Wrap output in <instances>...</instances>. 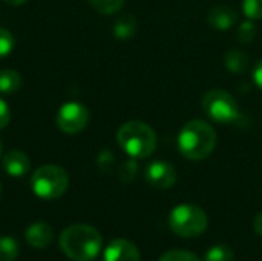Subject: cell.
<instances>
[{
    "instance_id": "28",
    "label": "cell",
    "mask_w": 262,
    "mask_h": 261,
    "mask_svg": "<svg viewBox=\"0 0 262 261\" xmlns=\"http://www.w3.org/2000/svg\"><path fill=\"white\" fill-rule=\"evenodd\" d=\"M8 5H12V6H18V5H23V3H26L28 0H5Z\"/></svg>"
},
{
    "instance_id": "27",
    "label": "cell",
    "mask_w": 262,
    "mask_h": 261,
    "mask_svg": "<svg viewBox=\"0 0 262 261\" xmlns=\"http://www.w3.org/2000/svg\"><path fill=\"white\" fill-rule=\"evenodd\" d=\"M253 228H255V232L262 237V212H259L258 215H256V218H255V222H253Z\"/></svg>"
},
{
    "instance_id": "22",
    "label": "cell",
    "mask_w": 262,
    "mask_h": 261,
    "mask_svg": "<svg viewBox=\"0 0 262 261\" xmlns=\"http://www.w3.org/2000/svg\"><path fill=\"white\" fill-rule=\"evenodd\" d=\"M14 49V37L12 34L5 29V28H0V58L9 55Z\"/></svg>"
},
{
    "instance_id": "29",
    "label": "cell",
    "mask_w": 262,
    "mask_h": 261,
    "mask_svg": "<svg viewBox=\"0 0 262 261\" xmlns=\"http://www.w3.org/2000/svg\"><path fill=\"white\" fill-rule=\"evenodd\" d=\"M0 155H2V142H0Z\"/></svg>"
},
{
    "instance_id": "13",
    "label": "cell",
    "mask_w": 262,
    "mask_h": 261,
    "mask_svg": "<svg viewBox=\"0 0 262 261\" xmlns=\"http://www.w3.org/2000/svg\"><path fill=\"white\" fill-rule=\"evenodd\" d=\"M137 32V20L130 14L120 15L114 23V35L118 40H129Z\"/></svg>"
},
{
    "instance_id": "5",
    "label": "cell",
    "mask_w": 262,
    "mask_h": 261,
    "mask_svg": "<svg viewBox=\"0 0 262 261\" xmlns=\"http://www.w3.org/2000/svg\"><path fill=\"white\" fill-rule=\"evenodd\" d=\"M69 186V177L66 171L55 165H46L38 168L32 178V192L43 200H54L61 197Z\"/></svg>"
},
{
    "instance_id": "26",
    "label": "cell",
    "mask_w": 262,
    "mask_h": 261,
    "mask_svg": "<svg viewBox=\"0 0 262 261\" xmlns=\"http://www.w3.org/2000/svg\"><path fill=\"white\" fill-rule=\"evenodd\" d=\"M253 80H255L256 86L262 91V58L255 65V69H253Z\"/></svg>"
},
{
    "instance_id": "12",
    "label": "cell",
    "mask_w": 262,
    "mask_h": 261,
    "mask_svg": "<svg viewBox=\"0 0 262 261\" xmlns=\"http://www.w3.org/2000/svg\"><path fill=\"white\" fill-rule=\"evenodd\" d=\"M25 238H26V243L29 246L37 248V249H43V248L51 245V242L54 238V232L48 223L40 222V223H34L28 228Z\"/></svg>"
},
{
    "instance_id": "8",
    "label": "cell",
    "mask_w": 262,
    "mask_h": 261,
    "mask_svg": "<svg viewBox=\"0 0 262 261\" xmlns=\"http://www.w3.org/2000/svg\"><path fill=\"white\" fill-rule=\"evenodd\" d=\"M146 182L155 189H169L177 183L175 168L164 160H155L146 168Z\"/></svg>"
},
{
    "instance_id": "4",
    "label": "cell",
    "mask_w": 262,
    "mask_h": 261,
    "mask_svg": "<svg viewBox=\"0 0 262 261\" xmlns=\"http://www.w3.org/2000/svg\"><path fill=\"white\" fill-rule=\"evenodd\" d=\"M207 215L196 205H180L172 209L169 215V226L173 234L183 238H195L206 232Z\"/></svg>"
},
{
    "instance_id": "23",
    "label": "cell",
    "mask_w": 262,
    "mask_h": 261,
    "mask_svg": "<svg viewBox=\"0 0 262 261\" xmlns=\"http://www.w3.org/2000/svg\"><path fill=\"white\" fill-rule=\"evenodd\" d=\"M137 174V163L134 160H129L126 163H123L121 169H120V177L123 182H130Z\"/></svg>"
},
{
    "instance_id": "6",
    "label": "cell",
    "mask_w": 262,
    "mask_h": 261,
    "mask_svg": "<svg viewBox=\"0 0 262 261\" xmlns=\"http://www.w3.org/2000/svg\"><path fill=\"white\" fill-rule=\"evenodd\" d=\"M201 106L206 115L218 125H232L241 117L235 97L223 89H212L206 92Z\"/></svg>"
},
{
    "instance_id": "18",
    "label": "cell",
    "mask_w": 262,
    "mask_h": 261,
    "mask_svg": "<svg viewBox=\"0 0 262 261\" xmlns=\"http://www.w3.org/2000/svg\"><path fill=\"white\" fill-rule=\"evenodd\" d=\"M258 35V28L256 25L252 22V20H246L239 25L238 31H236V37H238V42L247 45V43H252Z\"/></svg>"
},
{
    "instance_id": "17",
    "label": "cell",
    "mask_w": 262,
    "mask_h": 261,
    "mask_svg": "<svg viewBox=\"0 0 262 261\" xmlns=\"http://www.w3.org/2000/svg\"><path fill=\"white\" fill-rule=\"evenodd\" d=\"M89 3L97 12L103 15H109L118 12L123 8L124 0H89Z\"/></svg>"
},
{
    "instance_id": "1",
    "label": "cell",
    "mask_w": 262,
    "mask_h": 261,
    "mask_svg": "<svg viewBox=\"0 0 262 261\" xmlns=\"http://www.w3.org/2000/svg\"><path fill=\"white\" fill-rule=\"evenodd\" d=\"M103 238L89 225H72L61 232L60 248L68 258L74 261H91L101 251Z\"/></svg>"
},
{
    "instance_id": "20",
    "label": "cell",
    "mask_w": 262,
    "mask_h": 261,
    "mask_svg": "<svg viewBox=\"0 0 262 261\" xmlns=\"http://www.w3.org/2000/svg\"><path fill=\"white\" fill-rule=\"evenodd\" d=\"M160 261H201L193 252L190 251H181V249H175V251H169L166 252Z\"/></svg>"
},
{
    "instance_id": "3",
    "label": "cell",
    "mask_w": 262,
    "mask_h": 261,
    "mask_svg": "<svg viewBox=\"0 0 262 261\" xmlns=\"http://www.w3.org/2000/svg\"><path fill=\"white\" fill-rule=\"evenodd\" d=\"M117 142L132 158H147L157 148V134L144 122H127L117 132Z\"/></svg>"
},
{
    "instance_id": "11",
    "label": "cell",
    "mask_w": 262,
    "mask_h": 261,
    "mask_svg": "<svg viewBox=\"0 0 262 261\" xmlns=\"http://www.w3.org/2000/svg\"><path fill=\"white\" fill-rule=\"evenodd\" d=\"M3 168L11 177H23L31 169V160L25 152L11 149L3 155Z\"/></svg>"
},
{
    "instance_id": "14",
    "label": "cell",
    "mask_w": 262,
    "mask_h": 261,
    "mask_svg": "<svg viewBox=\"0 0 262 261\" xmlns=\"http://www.w3.org/2000/svg\"><path fill=\"white\" fill-rule=\"evenodd\" d=\"M224 66L232 74H243L249 68V57L239 49H230L224 55Z\"/></svg>"
},
{
    "instance_id": "9",
    "label": "cell",
    "mask_w": 262,
    "mask_h": 261,
    "mask_svg": "<svg viewBox=\"0 0 262 261\" xmlns=\"http://www.w3.org/2000/svg\"><path fill=\"white\" fill-rule=\"evenodd\" d=\"M104 261H141V255L132 242L117 238L104 249Z\"/></svg>"
},
{
    "instance_id": "24",
    "label": "cell",
    "mask_w": 262,
    "mask_h": 261,
    "mask_svg": "<svg viewBox=\"0 0 262 261\" xmlns=\"http://www.w3.org/2000/svg\"><path fill=\"white\" fill-rule=\"evenodd\" d=\"M11 120V111H9V106L5 100L0 98V129L6 128V125L9 123Z\"/></svg>"
},
{
    "instance_id": "16",
    "label": "cell",
    "mask_w": 262,
    "mask_h": 261,
    "mask_svg": "<svg viewBox=\"0 0 262 261\" xmlns=\"http://www.w3.org/2000/svg\"><path fill=\"white\" fill-rule=\"evenodd\" d=\"M18 243L12 237H0V261H14L18 255Z\"/></svg>"
},
{
    "instance_id": "7",
    "label": "cell",
    "mask_w": 262,
    "mask_h": 261,
    "mask_svg": "<svg viewBox=\"0 0 262 261\" xmlns=\"http://www.w3.org/2000/svg\"><path fill=\"white\" fill-rule=\"evenodd\" d=\"M89 122V112L86 106L77 102L64 103L57 112V126L66 134L81 132Z\"/></svg>"
},
{
    "instance_id": "19",
    "label": "cell",
    "mask_w": 262,
    "mask_h": 261,
    "mask_svg": "<svg viewBox=\"0 0 262 261\" xmlns=\"http://www.w3.org/2000/svg\"><path fill=\"white\" fill-rule=\"evenodd\" d=\"M206 261H233V251L226 245H216L207 251Z\"/></svg>"
},
{
    "instance_id": "21",
    "label": "cell",
    "mask_w": 262,
    "mask_h": 261,
    "mask_svg": "<svg viewBox=\"0 0 262 261\" xmlns=\"http://www.w3.org/2000/svg\"><path fill=\"white\" fill-rule=\"evenodd\" d=\"M243 9H244V14L250 20H261L262 18V0H244Z\"/></svg>"
},
{
    "instance_id": "2",
    "label": "cell",
    "mask_w": 262,
    "mask_h": 261,
    "mask_svg": "<svg viewBox=\"0 0 262 261\" xmlns=\"http://www.w3.org/2000/svg\"><path fill=\"white\" fill-rule=\"evenodd\" d=\"M216 146L215 129L203 120L187 122L178 135L180 152L193 162L207 158Z\"/></svg>"
},
{
    "instance_id": "10",
    "label": "cell",
    "mask_w": 262,
    "mask_h": 261,
    "mask_svg": "<svg viewBox=\"0 0 262 261\" xmlns=\"http://www.w3.org/2000/svg\"><path fill=\"white\" fill-rule=\"evenodd\" d=\"M207 22L213 29L226 31L236 25L238 22V12L227 5H218L213 6L207 14Z\"/></svg>"
},
{
    "instance_id": "25",
    "label": "cell",
    "mask_w": 262,
    "mask_h": 261,
    "mask_svg": "<svg viewBox=\"0 0 262 261\" xmlns=\"http://www.w3.org/2000/svg\"><path fill=\"white\" fill-rule=\"evenodd\" d=\"M112 162H114L112 154L107 152V151H103V152L100 154V158H98V166H100V169H101L103 172H107V171H111Z\"/></svg>"
},
{
    "instance_id": "15",
    "label": "cell",
    "mask_w": 262,
    "mask_h": 261,
    "mask_svg": "<svg viewBox=\"0 0 262 261\" xmlns=\"http://www.w3.org/2000/svg\"><path fill=\"white\" fill-rule=\"evenodd\" d=\"M21 86V75L14 69L0 71V94L17 92Z\"/></svg>"
}]
</instances>
